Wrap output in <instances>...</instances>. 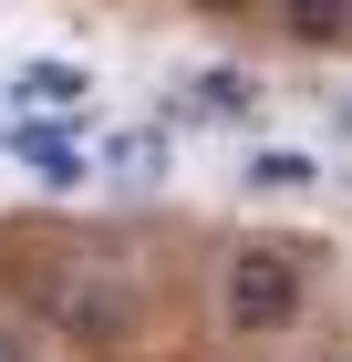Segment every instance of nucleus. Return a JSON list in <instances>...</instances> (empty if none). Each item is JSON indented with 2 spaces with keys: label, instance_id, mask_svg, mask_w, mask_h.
Masks as SVG:
<instances>
[{
  "label": "nucleus",
  "instance_id": "nucleus-2",
  "mask_svg": "<svg viewBox=\"0 0 352 362\" xmlns=\"http://www.w3.org/2000/svg\"><path fill=\"white\" fill-rule=\"evenodd\" d=\"M42 300H52V321H62L73 341H125V332H135V279L114 269V259H73V269H52Z\"/></svg>",
  "mask_w": 352,
  "mask_h": 362
},
{
  "label": "nucleus",
  "instance_id": "nucleus-1",
  "mask_svg": "<svg viewBox=\"0 0 352 362\" xmlns=\"http://www.w3.org/2000/svg\"><path fill=\"white\" fill-rule=\"evenodd\" d=\"M300 290H311V269H300L280 238H249V249H228V269H217L228 332H290V321H300Z\"/></svg>",
  "mask_w": 352,
  "mask_h": 362
},
{
  "label": "nucleus",
  "instance_id": "nucleus-6",
  "mask_svg": "<svg viewBox=\"0 0 352 362\" xmlns=\"http://www.w3.org/2000/svg\"><path fill=\"white\" fill-rule=\"evenodd\" d=\"M0 362H42V352H31V332H21V321H0Z\"/></svg>",
  "mask_w": 352,
  "mask_h": 362
},
{
  "label": "nucleus",
  "instance_id": "nucleus-5",
  "mask_svg": "<svg viewBox=\"0 0 352 362\" xmlns=\"http://www.w3.org/2000/svg\"><path fill=\"white\" fill-rule=\"evenodd\" d=\"M342 21H352V0H290V31H300V42H342Z\"/></svg>",
  "mask_w": 352,
  "mask_h": 362
},
{
  "label": "nucleus",
  "instance_id": "nucleus-3",
  "mask_svg": "<svg viewBox=\"0 0 352 362\" xmlns=\"http://www.w3.org/2000/svg\"><path fill=\"white\" fill-rule=\"evenodd\" d=\"M11 145H21V166L42 176V187H83V135L73 124H21Z\"/></svg>",
  "mask_w": 352,
  "mask_h": 362
},
{
  "label": "nucleus",
  "instance_id": "nucleus-4",
  "mask_svg": "<svg viewBox=\"0 0 352 362\" xmlns=\"http://www.w3.org/2000/svg\"><path fill=\"white\" fill-rule=\"evenodd\" d=\"M21 104H83V73H73V62H31V73H21Z\"/></svg>",
  "mask_w": 352,
  "mask_h": 362
},
{
  "label": "nucleus",
  "instance_id": "nucleus-7",
  "mask_svg": "<svg viewBox=\"0 0 352 362\" xmlns=\"http://www.w3.org/2000/svg\"><path fill=\"white\" fill-rule=\"evenodd\" d=\"M197 11H239V0H197Z\"/></svg>",
  "mask_w": 352,
  "mask_h": 362
}]
</instances>
